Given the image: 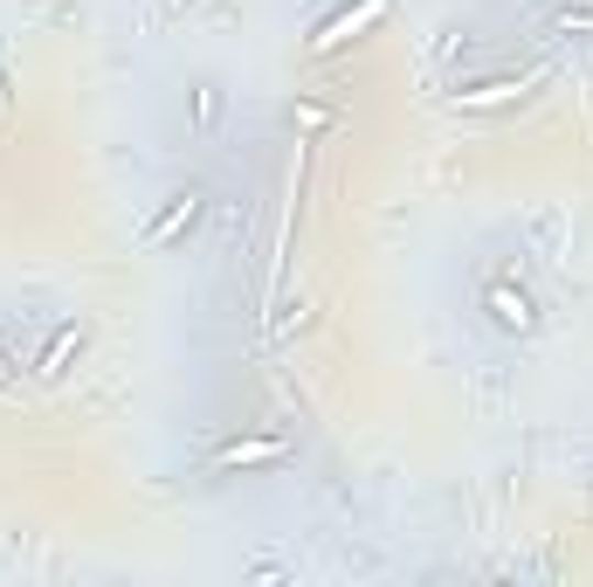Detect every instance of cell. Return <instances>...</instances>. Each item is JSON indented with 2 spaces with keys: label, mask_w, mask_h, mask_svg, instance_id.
<instances>
[{
  "label": "cell",
  "mask_w": 593,
  "mask_h": 587,
  "mask_svg": "<svg viewBox=\"0 0 593 587\" xmlns=\"http://www.w3.org/2000/svg\"><path fill=\"white\" fill-rule=\"evenodd\" d=\"M483 304H490V318H497L504 331H531V325H538L531 297H525V291H510V284H490V297H483Z\"/></svg>",
  "instance_id": "obj_4"
},
{
  "label": "cell",
  "mask_w": 593,
  "mask_h": 587,
  "mask_svg": "<svg viewBox=\"0 0 593 587\" xmlns=\"http://www.w3.org/2000/svg\"><path fill=\"white\" fill-rule=\"evenodd\" d=\"M76 346H84V325H63L56 339H48V352L35 360V373H42V380H56V373L69 367V352H76Z\"/></svg>",
  "instance_id": "obj_6"
},
{
  "label": "cell",
  "mask_w": 593,
  "mask_h": 587,
  "mask_svg": "<svg viewBox=\"0 0 593 587\" xmlns=\"http://www.w3.org/2000/svg\"><path fill=\"white\" fill-rule=\"evenodd\" d=\"M552 35H593V14H552Z\"/></svg>",
  "instance_id": "obj_7"
},
{
  "label": "cell",
  "mask_w": 593,
  "mask_h": 587,
  "mask_svg": "<svg viewBox=\"0 0 593 587\" xmlns=\"http://www.w3.org/2000/svg\"><path fill=\"white\" fill-rule=\"evenodd\" d=\"M8 373H14V367H8V360H0V388H8Z\"/></svg>",
  "instance_id": "obj_8"
},
{
  "label": "cell",
  "mask_w": 593,
  "mask_h": 587,
  "mask_svg": "<svg viewBox=\"0 0 593 587\" xmlns=\"http://www.w3.org/2000/svg\"><path fill=\"white\" fill-rule=\"evenodd\" d=\"M538 76H546V69H525V76H490V84H462V90H455V105H462V111L510 105V97H525V90L538 84Z\"/></svg>",
  "instance_id": "obj_2"
},
{
  "label": "cell",
  "mask_w": 593,
  "mask_h": 587,
  "mask_svg": "<svg viewBox=\"0 0 593 587\" xmlns=\"http://www.w3.org/2000/svg\"><path fill=\"white\" fill-rule=\"evenodd\" d=\"M194 221H200V194L187 187V194H173V200H166V215H160V221L145 228V249H166L173 236H187Z\"/></svg>",
  "instance_id": "obj_3"
},
{
  "label": "cell",
  "mask_w": 593,
  "mask_h": 587,
  "mask_svg": "<svg viewBox=\"0 0 593 587\" xmlns=\"http://www.w3.org/2000/svg\"><path fill=\"white\" fill-rule=\"evenodd\" d=\"M380 14H386V0H359V8H345V14H331V21H325V29L311 35V48H318V56H339V48H345L352 35H366Z\"/></svg>",
  "instance_id": "obj_1"
},
{
  "label": "cell",
  "mask_w": 593,
  "mask_h": 587,
  "mask_svg": "<svg viewBox=\"0 0 593 587\" xmlns=\"http://www.w3.org/2000/svg\"><path fill=\"white\" fill-rule=\"evenodd\" d=\"M215 464H221V470H242V464H283V443H276V436H242V443H228Z\"/></svg>",
  "instance_id": "obj_5"
}]
</instances>
